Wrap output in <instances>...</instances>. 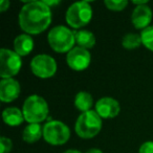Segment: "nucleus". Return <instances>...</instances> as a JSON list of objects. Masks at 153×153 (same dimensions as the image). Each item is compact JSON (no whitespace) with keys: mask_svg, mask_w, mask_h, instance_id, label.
I'll return each instance as SVG.
<instances>
[{"mask_svg":"<svg viewBox=\"0 0 153 153\" xmlns=\"http://www.w3.org/2000/svg\"><path fill=\"white\" fill-rule=\"evenodd\" d=\"M43 135V129L39 124H30L22 132V140L28 144L38 142Z\"/></svg>","mask_w":153,"mask_h":153,"instance_id":"nucleus-16","label":"nucleus"},{"mask_svg":"<svg viewBox=\"0 0 153 153\" xmlns=\"http://www.w3.org/2000/svg\"><path fill=\"white\" fill-rule=\"evenodd\" d=\"M121 107L115 99L105 97L96 103V112L102 119H113L120 113Z\"/></svg>","mask_w":153,"mask_h":153,"instance_id":"nucleus-10","label":"nucleus"},{"mask_svg":"<svg viewBox=\"0 0 153 153\" xmlns=\"http://www.w3.org/2000/svg\"><path fill=\"white\" fill-rule=\"evenodd\" d=\"M140 38L142 43L149 49L153 51V25H150L149 27L145 28L140 33Z\"/></svg>","mask_w":153,"mask_h":153,"instance_id":"nucleus-19","label":"nucleus"},{"mask_svg":"<svg viewBox=\"0 0 153 153\" xmlns=\"http://www.w3.org/2000/svg\"><path fill=\"white\" fill-rule=\"evenodd\" d=\"M21 57L14 51L7 48L0 49V76L11 79L21 69Z\"/></svg>","mask_w":153,"mask_h":153,"instance_id":"nucleus-7","label":"nucleus"},{"mask_svg":"<svg viewBox=\"0 0 153 153\" xmlns=\"http://www.w3.org/2000/svg\"><path fill=\"white\" fill-rule=\"evenodd\" d=\"M48 44L56 53H69L76 43L74 32L64 25H58L51 28L47 35Z\"/></svg>","mask_w":153,"mask_h":153,"instance_id":"nucleus-2","label":"nucleus"},{"mask_svg":"<svg viewBox=\"0 0 153 153\" xmlns=\"http://www.w3.org/2000/svg\"><path fill=\"white\" fill-rule=\"evenodd\" d=\"M10 7V1L7 0H1L0 1V12H5Z\"/></svg>","mask_w":153,"mask_h":153,"instance_id":"nucleus-23","label":"nucleus"},{"mask_svg":"<svg viewBox=\"0 0 153 153\" xmlns=\"http://www.w3.org/2000/svg\"><path fill=\"white\" fill-rule=\"evenodd\" d=\"M2 119L7 125L15 127L23 123L24 115L23 112L17 107H10V108L4 109V111L2 112Z\"/></svg>","mask_w":153,"mask_h":153,"instance_id":"nucleus-14","label":"nucleus"},{"mask_svg":"<svg viewBox=\"0 0 153 153\" xmlns=\"http://www.w3.org/2000/svg\"><path fill=\"white\" fill-rule=\"evenodd\" d=\"M30 70L40 79H48L57 71V63L51 56L38 55L30 61Z\"/></svg>","mask_w":153,"mask_h":153,"instance_id":"nucleus-8","label":"nucleus"},{"mask_svg":"<svg viewBox=\"0 0 153 153\" xmlns=\"http://www.w3.org/2000/svg\"><path fill=\"white\" fill-rule=\"evenodd\" d=\"M63 153H82V152L79 150H74V149H69V150H66L65 152H63Z\"/></svg>","mask_w":153,"mask_h":153,"instance_id":"nucleus-27","label":"nucleus"},{"mask_svg":"<svg viewBox=\"0 0 153 153\" xmlns=\"http://www.w3.org/2000/svg\"><path fill=\"white\" fill-rule=\"evenodd\" d=\"M138 153H153V142H145L142 146L140 147Z\"/></svg>","mask_w":153,"mask_h":153,"instance_id":"nucleus-22","label":"nucleus"},{"mask_svg":"<svg viewBox=\"0 0 153 153\" xmlns=\"http://www.w3.org/2000/svg\"><path fill=\"white\" fill-rule=\"evenodd\" d=\"M92 105H94V99L89 92L80 91L76 94V98H74V106L80 111H82V113L90 111Z\"/></svg>","mask_w":153,"mask_h":153,"instance_id":"nucleus-17","label":"nucleus"},{"mask_svg":"<svg viewBox=\"0 0 153 153\" xmlns=\"http://www.w3.org/2000/svg\"><path fill=\"white\" fill-rule=\"evenodd\" d=\"M132 3L135 4L136 7H140V5H146L148 3L147 0H140V1H136V0H132Z\"/></svg>","mask_w":153,"mask_h":153,"instance_id":"nucleus-24","label":"nucleus"},{"mask_svg":"<svg viewBox=\"0 0 153 153\" xmlns=\"http://www.w3.org/2000/svg\"><path fill=\"white\" fill-rule=\"evenodd\" d=\"M92 18V9L87 1L76 2L68 7L65 20L72 28H81L88 24Z\"/></svg>","mask_w":153,"mask_h":153,"instance_id":"nucleus-5","label":"nucleus"},{"mask_svg":"<svg viewBox=\"0 0 153 153\" xmlns=\"http://www.w3.org/2000/svg\"><path fill=\"white\" fill-rule=\"evenodd\" d=\"M74 39H76V44L85 49L91 48L96 44V37H94V33L86 30L74 32Z\"/></svg>","mask_w":153,"mask_h":153,"instance_id":"nucleus-15","label":"nucleus"},{"mask_svg":"<svg viewBox=\"0 0 153 153\" xmlns=\"http://www.w3.org/2000/svg\"><path fill=\"white\" fill-rule=\"evenodd\" d=\"M43 137L53 146H60L67 143L70 137V130L60 121H51L43 127Z\"/></svg>","mask_w":153,"mask_h":153,"instance_id":"nucleus-6","label":"nucleus"},{"mask_svg":"<svg viewBox=\"0 0 153 153\" xmlns=\"http://www.w3.org/2000/svg\"><path fill=\"white\" fill-rule=\"evenodd\" d=\"M105 5L108 10L113 12H121L127 7V0H105Z\"/></svg>","mask_w":153,"mask_h":153,"instance_id":"nucleus-20","label":"nucleus"},{"mask_svg":"<svg viewBox=\"0 0 153 153\" xmlns=\"http://www.w3.org/2000/svg\"><path fill=\"white\" fill-rule=\"evenodd\" d=\"M24 120L30 124H39L48 115V105L39 96H30L25 100L22 107Z\"/></svg>","mask_w":153,"mask_h":153,"instance_id":"nucleus-4","label":"nucleus"},{"mask_svg":"<svg viewBox=\"0 0 153 153\" xmlns=\"http://www.w3.org/2000/svg\"><path fill=\"white\" fill-rule=\"evenodd\" d=\"M86 153H103L100 149H97V148H92V149H89Z\"/></svg>","mask_w":153,"mask_h":153,"instance_id":"nucleus-26","label":"nucleus"},{"mask_svg":"<svg viewBox=\"0 0 153 153\" xmlns=\"http://www.w3.org/2000/svg\"><path fill=\"white\" fill-rule=\"evenodd\" d=\"M66 62L72 70L81 71L89 66L91 62V55L87 49L76 46L67 53Z\"/></svg>","mask_w":153,"mask_h":153,"instance_id":"nucleus-9","label":"nucleus"},{"mask_svg":"<svg viewBox=\"0 0 153 153\" xmlns=\"http://www.w3.org/2000/svg\"><path fill=\"white\" fill-rule=\"evenodd\" d=\"M140 44H143L140 35L134 34V33H129L125 35L122 40V45L126 49H135L140 47Z\"/></svg>","mask_w":153,"mask_h":153,"instance_id":"nucleus-18","label":"nucleus"},{"mask_svg":"<svg viewBox=\"0 0 153 153\" xmlns=\"http://www.w3.org/2000/svg\"><path fill=\"white\" fill-rule=\"evenodd\" d=\"M0 153H10L13 148V143L10 138L2 136L0 138Z\"/></svg>","mask_w":153,"mask_h":153,"instance_id":"nucleus-21","label":"nucleus"},{"mask_svg":"<svg viewBox=\"0 0 153 153\" xmlns=\"http://www.w3.org/2000/svg\"><path fill=\"white\" fill-rule=\"evenodd\" d=\"M51 23V11L44 1H26L19 13V25L23 32L38 35Z\"/></svg>","mask_w":153,"mask_h":153,"instance_id":"nucleus-1","label":"nucleus"},{"mask_svg":"<svg viewBox=\"0 0 153 153\" xmlns=\"http://www.w3.org/2000/svg\"><path fill=\"white\" fill-rule=\"evenodd\" d=\"M44 3L47 5V7H51L53 5H57L60 3V1H53V0H51V1H44Z\"/></svg>","mask_w":153,"mask_h":153,"instance_id":"nucleus-25","label":"nucleus"},{"mask_svg":"<svg viewBox=\"0 0 153 153\" xmlns=\"http://www.w3.org/2000/svg\"><path fill=\"white\" fill-rule=\"evenodd\" d=\"M102 129V117L94 110L83 112L76 122L74 130L82 138H92Z\"/></svg>","mask_w":153,"mask_h":153,"instance_id":"nucleus-3","label":"nucleus"},{"mask_svg":"<svg viewBox=\"0 0 153 153\" xmlns=\"http://www.w3.org/2000/svg\"><path fill=\"white\" fill-rule=\"evenodd\" d=\"M21 87L17 80L2 79L0 82V100L3 103H10L15 101L19 97Z\"/></svg>","mask_w":153,"mask_h":153,"instance_id":"nucleus-11","label":"nucleus"},{"mask_svg":"<svg viewBox=\"0 0 153 153\" xmlns=\"http://www.w3.org/2000/svg\"><path fill=\"white\" fill-rule=\"evenodd\" d=\"M33 48H34V41L30 35H19L14 40V51L18 53L20 57L30 55Z\"/></svg>","mask_w":153,"mask_h":153,"instance_id":"nucleus-13","label":"nucleus"},{"mask_svg":"<svg viewBox=\"0 0 153 153\" xmlns=\"http://www.w3.org/2000/svg\"><path fill=\"white\" fill-rule=\"evenodd\" d=\"M151 20H152V11L147 4L136 7L132 12L131 21L134 27L137 30H144L145 28L149 27Z\"/></svg>","mask_w":153,"mask_h":153,"instance_id":"nucleus-12","label":"nucleus"}]
</instances>
